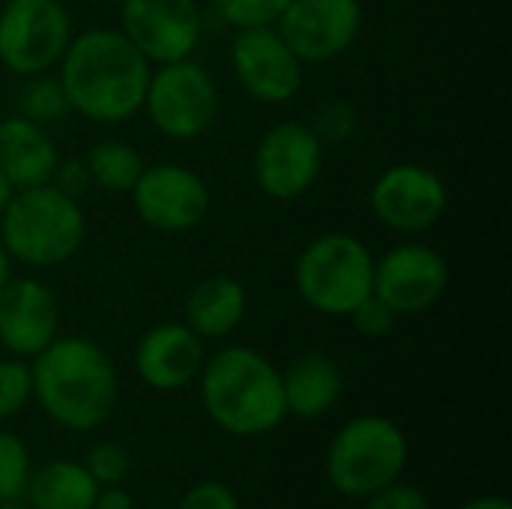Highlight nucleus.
Wrapping results in <instances>:
<instances>
[{
	"instance_id": "f257e3e1",
	"label": "nucleus",
	"mask_w": 512,
	"mask_h": 509,
	"mask_svg": "<svg viewBox=\"0 0 512 509\" xmlns=\"http://www.w3.org/2000/svg\"><path fill=\"white\" fill-rule=\"evenodd\" d=\"M153 63L120 33L90 27L72 36L57 63L69 108L90 123H123L144 105Z\"/></svg>"
},
{
	"instance_id": "f03ea898",
	"label": "nucleus",
	"mask_w": 512,
	"mask_h": 509,
	"mask_svg": "<svg viewBox=\"0 0 512 509\" xmlns=\"http://www.w3.org/2000/svg\"><path fill=\"white\" fill-rule=\"evenodd\" d=\"M33 399L69 432L99 429L117 405V369L87 336H57L30 366Z\"/></svg>"
},
{
	"instance_id": "7ed1b4c3",
	"label": "nucleus",
	"mask_w": 512,
	"mask_h": 509,
	"mask_svg": "<svg viewBox=\"0 0 512 509\" xmlns=\"http://www.w3.org/2000/svg\"><path fill=\"white\" fill-rule=\"evenodd\" d=\"M201 405L228 435L258 438L288 417L282 372L255 348L231 345L201 366Z\"/></svg>"
},
{
	"instance_id": "20e7f679",
	"label": "nucleus",
	"mask_w": 512,
	"mask_h": 509,
	"mask_svg": "<svg viewBox=\"0 0 512 509\" xmlns=\"http://www.w3.org/2000/svg\"><path fill=\"white\" fill-rule=\"evenodd\" d=\"M87 237L81 201L51 183L15 189L0 213V243L15 264L51 270L78 255Z\"/></svg>"
},
{
	"instance_id": "39448f33",
	"label": "nucleus",
	"mask_w": 512,
	"mask_h": 509,
	"mask_svg": "<svg viewBox=\"0 0 512 509\" xmlns=\"http://www.w3.org/2000/svg\"><path fill=\"white\" fill-rule=\"evenodd\" d=\"M375 255L345 231H330L303 246L294 261V288L300 300L330 318L351 315L372 294Z\"/></svg>"
},
{
	"instance_id": "423d86ee",
	"label": "nucleus",
	"mask_w": 512,
	"mask_h": 509,
	"mask_svg": "<svg viewBox=\"0 0 512 509\" xmlns=\"http://www.w3.org/2000/svg\"><path fill=\"white\" fill-rule=\"evenodd\" d=\"M408 465L405 432L381 414L348 420L327 450V477L348 498H372L399 483Z\"/></svg>"
},
{
	"instance_id": "0eeeda50",
	"label": "nucleus",
	"mask_w": 512,
	"mask_h": 509,
	"mask_svg": "<svg viewBox=\"0 0 512 509\" xmlns=\"http://www.w3.org/2000/svg\"><path fill=\"white\" fill-rule=\"evenodd\" d=\"M141 111L171 141L201 138L219 114V87L207 66L192 57L159 63L150 72Z\"/></svg>"
},
{
	"instance_id": "6e6552de",
	"label": "nucleus",
	"mask_w": 512,
	"mask_h": 509,
	"mask_svg": "<svg viewBox=\"0 0 512 509\" xmlns=\"http://www.w3.org/2000/svg\"><path fill=\"white\" fill-rule=\"evenodd\" d=\"M72 36V15L60 0H6L0 6V66L12 75L57 69Z\"/></svg>"
},
{
	"instance_id": "1a4fd4ad",
	"label": "nucleus",
	"mask_w": 512,
	"mask_h": 509,
	"mask_svg": "<svg viewBox=\"0 0 512 509\" xmlns=\"http://www.w3.org/2000/svg\"><path fill=\"white\" fill-rule=\"evenodd\" d=\"M324 144L312 135L306 123H276L270 126L252 153L255 186L273 201L303 198L321 177Z\"/></svg>"
},
{
	"instance_id": "9d476101",
	"label": "nucleus",
	"mask_w": 512,
	"mask_h": 509,
	"mask_svg": "<svg viewBox=\"0 0 512 509\" xmlns=\"http://www.w3.org/2000/svg\"><path fill=\"white\" fill-rule=\"evenodd\" d=\"M129 195L138 219L159 234H186L198 228L210 210L204 177L180 162L144 165Z\"/></svg>"
},
{
	"instance_id": "9b49d317",
	"label": "nucleus",
	"mask_w": 512,
	"mask_h": 509,
	"mask_svg": "<svg viewBox=\"0 0 512 509\" xmlns=\"http://www.w3.org/2000/svg\"><path fill=\"white\" fill-rule=\"evenodd\" d=\"M294 57L306 63H330L351 51L363 30L360 0H288L273 21Z\"/></svg>"
},
{
	"instance_id": "f8f14e48",
	"label": "nucleus",
	"mask_w": 512,
	"mask_h": 509,
	"mask_svg": "<svg viewBox=\"0 0 512 509\" xmlns=\"http://www.w3.org/2000/svg\"><path fill=\"white\" fill-rule=\"evenodd\" d=\"M231 72L243 93L261 105H285L303 87V63L273 24L237 27L231 39Z\"/></svg>"
},
{
	"instance_id": "ddd939ff",
	"label": "nucleus",
	"mask_w": 512,
	"mask_h": 509,
	"mask_svg": "<svg viewBox=\"0 0 512 509\" xmlns=\"http://www.w3.org/2000/svg\"><path fill=\"white\" fill-rule=\"evenodd\" d=\"M447 183L438 171L417 162H399L378 174L369 189L375 219L399 234H423L435 228L447 210Z\"/></svg>"
},
{
	"instance_id": "4468645a",
	"label": "nucleus",
	"mask_w": 512,
	"mask_h": 509,
	"mask_svg": "<svg viewBox=\"0 0 512 509\" xmlns=\"http://www.w3.org/2000/svg\"><path fill=\"white\" fill-rule=\"evenodd\" d=\"M120 33L156 66L183 60L204 39V9L198 0H120Z\"/></svg>"
},
{
	"instance_id": "2eb2a0df",
	"label": "nucleus",
	"mask_w": 512,
	"mask_h": 509,
	"mask_svg": "<svg viewBox=\"0 0 512 509\" xmlns=\"http://www.w3.org/2000/svg\"><path fill=\"white\" fill-rule=\"evenodd\" d=\"M450 285L447 258L423 243H402L375 258L372 294L384 300L396 315L429 312Z\"/></svg>"
},
{
	"instance_id": "dca6fc26",
	"label": "nucleus",
	"mask_w": 512,
	"mask_h": 509,
	"mask_svg": "<svg viewBox=\"0 0 512 509\" xmlns=\"http://www.w3.org/2000/svg\"><path fill=\"white\" fill-rule=\"evenodd\" d=\"M60 336V303L33 276H12L0 291V345L12 357H36Z\"/></svg>"
},
{
	"instance_id": "f3484780",
	"label": "nucleus",
	"mask_w": 512,
	"mask_h": 509,
	"mask_svg": "<svg viewBox=\"0 0 512 509\" xmlns=\"http://www.w3.org/2000/svg\"><path fill=\"white\" fill-rule=\"evenodd\" d=\"M204 339L195 336L186 324L165 321L150 327L135 348V372L138 378L159 393L189 387L204 366Z\"/></svg>"
},
{
	"instance_id": "a211bd4d",
	"label": "nucleus",
	"mask_w": 512,
	"mask_h": 509,
	"mask_svg": "<svg viewBox=\"0 0 512 509\" xmlns=\"http://www.w3.org/2000/svg\"><path fill=\"white\" fill-rule=\"evenodd\" d=\"M57 162L60 153L48 126H39L21 114L0 120V174L12 189L45 186Z\"/></svg>"
},
{
	"instance_id": "6ab92c4d",
	"label": "nucleus",
	"mask_w": 512,
	"mask_h": 509,
	"mask_svg": "<svg viewBox=\"0 0 512 509\" xmlns=\"http://www.w3.org/2000/svg\"><path fill=\"white\" fill-rule=\"evenodd\" d=\"M246 309H249V297H246L243 282L234 276L216 273V276L201 279L189 291L186 306H183V315H186L183 324L201 339H225L243 324Z\"/></svg>"
},
{
	"instance_id": "aec40b11",
	"label": "nucleus",
	"mask_w": 512,
	"mask_h": 509,
	"mask_svg": "<svg viewBox=\"0 0 512 509\" xmlns=\"http://www.w3.org/2000/svg\"><path fill=\"white\" fill-rule=\"evenodd\" d=\"M342 390V369L327 354H303L282 372L285 408L300 420H318L330 414L342 399Z\"/></svg>"
},
{
	"instance_id": "412c9836",
	"label": "nucleus",
	"mask_w": 512,
	"mask_h": 509,
	"mask_svg": "<svg viewBox=\"0 0 512 509\" xmlns=\"http://www.w3.org/2000/svg\"><path fill=\"white\" fill-rule=\"evenodd\" d=\"M99 486L78 462H48L30 474L24 501L30 509H90Z\"/></svg>"
},
{
	"instance_id": "4be33fe9",
	"label": "nucleus",
	"mask_w": 512,
	"mask_h": 509,
	"mask_svg": "<svg viewBox=\"0 0 512 509\" xmlns=\"http://www.w3.org/2000/svg\"><path fill=\"white\" fill-rule=\"evenodd\" d=\"M84 165L96 189L111 192V195H129L147 162L132 144L120 138H102L87 150Z\"/></svg>"
},
{
	"instance_id": "5701e85b",
	"label": "nucleus",
	"mask_w": 512,
	"mask_h": 509,
	"mask_svg": "<svg viewBox=\"0 0 512 509\" xmlns=\"http://www.w3.org/2000/svg\"><path fill=\"white\" fill-rule=\"evenodd\" d=\"M69 99L66 90L60 84L57 75H27L24 84L15 93V114L39 123V126H51L57 120H63L69 114Z\"/></svg>"
},
{
	"instance_id": "b1692460",
	"label": "nucleus",
	"mask_w": 512,
	"mask_h": 509,
	"mask_svg": "<svg viewBox=\"0 0 512 509\" xmlns=\"http://www.w3.org/2000/svg\"><path fill=\"white\" fill-rule=\"evenodd\" d=\"M30 474L33 468L24 441L12 432H0V504L24 501Z\"/></svg>"
},
{
	"instance_id": "393cba45",
	"label": "nucleus",
	"mask_w": 512,
	"mask_h": 509,
	"mask_svg": "<svg viewBox=\"0 0 512 509\" xmlns=\"http://www.w3.org/2000/svg\"><path fill=\"white\" fill-rule=\"evenodd\" d=\"M306 126L312 129V135L324 147H333V144H342V141L354 138L357 126H360V114L348 99H330L321 108H315V114H312V120Z\"/></svg>"
},
{
	"instance_id": "a878e982",
	"label": "nucleus",
	"mask_w": 512,
	"mask_h": 509,
	"mask_svg": "<svg viewBox=\"0 0 512 509\" xmlns=\"http://www.w3.org/2000/svg\"><path fill=\"white\" fill-rule=\"evenodd\" d=\"M33 399V378L30 363L21 357L0 360V420L15 417Z\"/></svg>"
},
{
	"instance_id": "bb28decb",
	"label": "nucleus",
	"mask_w": 512,
	"mask_h": 509,
	"mask_svg": "<svg viewBox=\"0 0 512 509\" xmlns=\"http://www.w3.org/2000/svg\"><path fill=\"white\" fill-rule=\"evenodd\" d=\"M210 9L228 24V27H258L273 24L288 0H207Z\"/></svg>"
},
{
	"instance_id": "cd10ccee",
	"label": "nucleus",
	"mask_w": 512,
	"mask_h": 509,
	"mask_svg": "<svg viewBox=\"0 0 512 509\" xmlns=\"http://www.w3.org/2000/svg\"><path fill=\"white\" fill-rule=\"evenodd\" d=\"M84 468L99 489L102 486H120L129 474V453L120 444H99L87 453Z\"/></svg>"
},
{
	"instance_id": "c85d7f7f",
	"label": "nucleus",
	"mask_w": 512,
	"mask_h": 509,
	"mask_svg": "<svg viewBox=\"0 0 512 509\" xmlns=\"http://www.w3.org/2000/svg\"><path fill=\"white\" fill-rule=\"evenodd\" d=\"M348 318L354 321V330H357L360 336H366V339H384V336L393 333L399 315H396L384 300H378L375 294H369Z\"/></svg>"
},
{
	"instance_id": "c756f323",
	"label": "nucleus",
	"mask_w": 512,
	"mask_h": 509,
	"mask_svg": "<svg viewBox=\"0 0 512 509\" xmlns=\"http://www.w3.org/2000/svg\"><path fill=\"white\" fill-rule=\"evenodd\" d=\"M177 509H240V504H237V495L225 483L207 480V483L192 486L183 495V501H180Z\"/></svg>"
},
{
	"instance_id": "7c9ffc66",
	"label": "nucleus",
	"mask_w": 512,
	"mask_h": 509,
	"mask_svg": "<svg viewBox=\"0 0 512 509\" xmlns=\"http://www.w3.org/2000/svg\"><path fill=\"white\" fill-rule=\"evenodd\" d=\"M48 183H51L57 192H63V195H69V198H75V201H81V198L87 195V189L93 186L84 159H60Z\"/></svg>"
},
{
	"instance_id": "2f4dec72",
	"label": "nucleus",
	"mask_w": 512,
	"mask_h": 509,
	"mask_svg": "<svg viewBox=\"0 0 512 509\" xmlns=\"http://www.w3.org/2000/svg\"><path fill=\"white\" fill-rule=\"evenodd\" d=\"M366 501H369L366 509H432V504L426 501V495L420 489L402 486V483H393Z\"/></svg>"
},
{
	"instance_id": "473e14b6",
	"label": "nucleus",
	"mask_w": 512,
	"mask_h": 509,
	"mask_svg": "<svg viewBox=\"0 0 512 509\" xmlns=\"http://www.w3.org/2000/svg\"><path fill=\"white\" fill-rule=\"evenodd\" d=\"M90 509H132V498L120 486H102Z\"/></svg>"
},
{
	"instance_id": "72a5a7b5",
	"label": "nucleus",
	"mask_w": 512,
	"mask_h": 509,
	"mask_svg": "<svg viewBox=\"0 0 512 509\" xmlns=\"http://www.w3.org/2000/svg\"><path fill=\"white\" fill-rule=\"evenodd\" d=\"M459 509H512V504L504 495H483V498H474Z\"/></svg>"
},
{
	"instance_id": "f704fd0d",
	"label": "nucleus",
	"mask_w": 512,
	"mask_h": 509,
	"mask_svg": "<svg viewBox=\"0 0 512 509\" xmlns=\"http://www.w3.org/2000/svg\"><path fill=\"white\" fill-rule=\"evenodd\" d=\"M12 264H15V261L9 258V252H6L3 243H0V291H3V288L9 285V279L15 276V273H12Z\"/></svg>"
},
{
	"instance_id": "c9c22d12",
	"label": "nucleus",
	"mask_w": 512,
	"mask_h": 509,
	"mask_svg": "<svg viewBox=\"0 0 512 509\" xmlns=\"http://www.w3.org/2000/svg\"><path fill=\"white\" fill-rule=\"evenodd\" d=\"M12 192H15V189H12V186H9V180H6V177L0 174V213H3V207L9 204Z\"/></svg>"
},
{
	"instance_id": "e433bc0d",
	"label": "nucleus",
	"mask_w": 512,
	"mask_h": 509,
	"mask_svg": "<svg viewBox=\"0 0 512 509\" xmlns=\"http://www.w3.org/2000/svg\"><path fill=\"white\" fill-rule=\"evenodd\" d=\"M0 509H30L27 504H21V501H15V504H0Z\"/></svg>"
}]
</instances>
